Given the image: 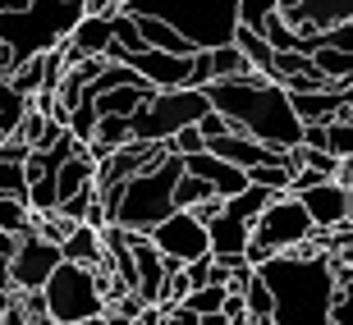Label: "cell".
Here are the masks:
<instances>
[{
	"mask_svg": "<svg viewBox=\"0 0 353 325\" xmlns=\"http://www.w3.org/2000/svg\"><path fill=\"white\" fill-rule=\"evenodd\" d=\"M202 92H207L211 110H221L239 133H248V138L275 147V151L303 147V119L294 115L285 83H271L262 74H243V78H211Z\"/></svg>",
	"mask_w": 353,
	"mask_h": 325,
	"instance_id": "cell-1",
	"label": "cell"
},
{
	"mask_svg": "<svg viewBox=\"0 0 353 325\" xmlns=\"http://www.w3.org/2000/svg\"><path fill=\"white\" fill-rule=\"evenodd\" d=\"M275 298V325H330V302H335V261L321 257H266L257 266Z\"/></svg>",
	"mask_w": 353,
	"mask_h": 325,
	"instance_id": "cell-2",
	"label": "cell"
},
{
	"mask_svg": "<svg viewBox=\"0 0 353 325\" xmlns=\"http://www.w3.org/2000/svg\"><path fill=\"white\" fill-rule=\"evenodd\" d=\"M88 14L83 0H19L14 10L0 14V78L10 83V74L32 55L55 51L60 41H69V32L79 28V19Z\"/></svg>",
	"mask_w": 353,
	"mask_h": 325,
	"instance_id": "cell-3",
	"label": "cell"
},
{
	"mask_svg": "<svg viewBox=\"0 0 353 325\" xmlns=\"http://www.w3.org/2000/svg\"><path fill=\"white\" fill-rule=\"evenodd\" d=\"M179 174H183V156H174V151L147 160L115 197H101L105 211H110V220L124 224V229L152 234L170 211H179L174 207V183H179Z\"/></svg>",
	"mask_w": 353,
	"mask_h": 325,
	"instance_id": "cell-4",
	"label": "cell"
},
{
	"mask_svg": "<svg viewBox=\"0 0 353 325\" xmlns=\"http://www.w3.org/2000/svg\"><path fill=\"white\" fill-rule=\"evenodd\" d=\"M119 10L124 14H157L174 32H183L197 51L234 41L239 23H243V0H124Z\"/></svg>",
	"mask_w": 353,
	"mask_h": 325,
	"instance_id": "cell-5",
	"label": "cell"
},
{
	"mask_svg": "<svg viewBox=\"0 0 353 325\" xmlns=\"http://www.w3.org/2000/svg\"><path fill=\"white\" fill-rule=\"evenodd\" d=\"M46 298V316L60 325H79V321H97L105 316L110 298H105V280L97 266H83V261H60L41 289Z\"/></svg>",
	"mask_w": 353,
	"mask_h": 325,
	"instance_id": "cell-6",
	"label": "cell"
},
{
	"mask_svg": "<svg viewBox=\"0 0 353 325\" xmlns=\"http://www.w3.org/2000/svg\"><path fill=\"white\" fill-rule=\"evenodd\" d=\"M207 110L211 101L202 87H165V92H152L129 115V133H133V143H170L174 133L197 124Z\"/></svg>",
	"mask_w": 353,
	"mask_h": 325,
	"instance_id": "cell-7",
	"label": "cell"
},
{
	"mask_svg": "<svg viewBox=\"0 0 353 325\" xmlns=\"http://www.w3.org/2000/svg\"><path fill=\"white\" fill-rule=\"evenodd\" d=\"M312 234H316V224H312V216H307V207H303L294 193H275L271 202H266V211L257 216V224H252L248 261H252V266H262L266 257L294 252V247L307 243Z\"/></svg>",
	"mask_w": 353,
	"mask_h": 325,
	"instance_id": "cell-8",
	"label": "cell"
},
{
	"mask_svg": "<svg viewBox=\"0 0 353 325\" xmlns=\"http://www.w3.org/2000/svg\"><path fill=\"white\" fill-rule=\"evenodd\" d=\"M65 261V252H60V243L46 234H37V229H28V234H19V247H14L10 257V280L19 293H41L46 289V280H51V271Z\"/></svg>",
	"mask_w": 353,
	"mask_h": 325,
	"instance_id": "cell-9",
	"label": "cell"
},
{
	"mask_svg": "<svg viewBox=\"0 0 353 325\" xmlns=\"http://www.w3.org/2000/svg\"><path fill=\"white\" fill-rule=\"evenodd\" d=\"M147 238L157 243V252L165 261H179V266H188V261H197V257H211V229L183 207L170 211Z\"/></svg>",
	"mask_w": 353,
	"mask_h": 325,
	"instance_id": "cell-10",
	"label": "cell"
},
{
	"mask_svg": "<svg viewBox=\"0 0 353 325\" xmlns=\"http://www.w3.org/2000/svg\"><path fill=\"white\" fill-rule=\"evenodd\" d=\"M124 65H133L157 92L188 87V78H193V55H170V51H157V46H143V51L124 55Z\"/></svg>",
	"mask_w": 353,
	"mask_h": 325,
	"instance_id": "cell-11",
	"label": "cell"
},
{
	"mask_svg": "<svg viewBox=\"0 0 353 325\" xmlns=\"http://www.w3.org/2000/svg\"><path fill=\"white\" fill-rule=\"evenodd\" d=\"M294 197L307 207L316 229H340V224H349V188L340 179H321V183H312V188H303Z\"/></svg>",
	"mask_w": 353,
	"mask_h": 325,
	"instance_id": "cell-12",
	"label": "cell"
},
{
	"mask_svg": "<svg viewBox=\"0 0 353 325\" xmlns=\"http://www.w3.org/2000/svg\"><path fill=\"white\" fill-rule=\"evenodd\" d=\"M344 19H353V0H303L299 19H294V32H299L303 51H316V41H321V32L335 23H344Z\"/></svg>",
	"mask_w": 353,
	"mask_h": 325,
	"instance_id": "cell-13",
	"label": "cell"
},
{
	"mask_svg": "<svg viewBox=\"0 0 353 325\" xmlns=\"http://www.w3.org/2000/svg\"><path fill=\"white\" fill-rule=\"evenodd\" d=\"M183 169L188 174H197V179H207L211 188H216V197H234L248 188V169L234 165V160H225L216 156V151H193V156H183Z\"/></svg>",
	"mask_w": 353,
	"mask_h": 325,
	"instance_id": "cell-14",
	"label": "cell"
},
{
	"mask_svg": "<svg viewBox=\"0 0 353 325\" xmlns=\"http://www.w3.org/2000/svg\"><path fill=\"white\" fill-rule=\"evenodd\" d=\"M289 101H294V115L303 124H330V119H344L349 115V105H344V87H312V92H289Z\"/></svg>",
	"mask_w": 353,
	"mask_h": 325,
	"instance_id": "cell-15",
	"label": "cell"
},
{
	"mask_svg": "<svg viewBox=\"0 0 353 325\" xmlns=\"http://www.w3.org/2000/svg\"><path fill=\"white\" fill-rule=\"evenodd\" d=\"M207 229H211V257H216V261L248 257V243H252V224L248 220H234L230 211H221Z\"/></svg>",
	"mask_w": 353,
	"mask_h": 325,
	"instance_id": "cell-16",
	"label": "cell"
},
{
	"mask_svg": "<svg viewBox=\"0 0 353 325\" xmlns=\"http://www.w3.org/2000/svg\"><path fill=\"white\" fill-rule=\"evenodd\" d=\"M207 151H216V156H225V160H234V165H243V169L266 165L271 156H280L275 147L257 143V138H248V133H239V129H234V133H221V138H211Z\"/></svg>",
	"mask_w": 353,
	"mask_h": 325,
	"instance_id": "cell-17",
	"label": "cell"
},
{
	"mask_svg": "<svg viewBox=\"0 0 353 325\" xmlns=\"http://www.w3.org/2000/svg\"><path fill=\"white\" fill-rule=\"evenodd\" d=\"M115 14V10H110ZM110 14H83L79 28L69 32V46L79 55H105V46L115 41V28H110Z\"/></svg>",
	"mask_w": 353,
	"mask_h": 325,
	"instance_id": "cell-18",
	"label": "cell"
},
{
	"mask_svg": "<svg viewBox=\"0 0 353 325\" xmlns=\"http://www.w3.org/2000/svg\"><path fill=\"white\" fill-rule=\"evenodd\" d=\"M92 183H97V156H92L88 147H83L79 156H69L65 165L55 169V188H60V202L79 197L83 188H92Z\"/></svg>",
	"mask_w": 353,
	"mask_h": 325,
	"instance_id": "cell-19",
	"label": "cell"
},
{
	"mask_svg": "<svg viewBox=\"0 0 353 325\" xmlns=\"http://www.w3.org/2000/svg\"><path fill=\"white\" fill-rule=\"evenodd\" d=\"M65 261H83V266H105V243H101V229H92L88 220H79L69 229V238L60 243Z\"/></svg>",
	"mask_w": 353,
	"mask_h": 325,
	"instance_id": "cell-20",
	"label": "cell"
},
{
	"mask_svg": "<svg viewBox=\"0 0 353 325\" xmlns=\"http://www.w3.org/2000/svg\"><path fill=\"white\" fill-rule=\"evenodd\" d=\"M138 19V32H143L147 46H157V51H170V55H197V46L183 32H174L165 19H157V14H133Z\"/></svg>",
	"mask_w": 353,
	"mask_h": 325,
	"instance_id": "cell-21",
	"label": "cell"
},
{
	"mask_svg": "<svg viewBox=\"0 0 353 325\" xmlns=\"http://www.w3.org/2000/svg\"><path fill=\"white\" fill-rule=\"evenodd\" d=\"M152 92H157L152 83H124V87L101 92V96H97V110H101V115H133Z\"/></svg>",
	"mask_w": 353,
	"mask_h": 325,
	"instance_id": "cell-22",
	"label": "cell"
},
{
	"mask_svg": "<svg viewBox=\"0 0 353 325\" xmlns=\"http://www.w3.org/2000/svg\"><path fill=\"white\" fill-rule=\"evenodd\" d=\"M234 41H239V51L252 60V69H257L262 78H271V83H275V46H271V41H266L257 28H243V23H239Z\"/></svg>",
	"mask_w": 353,
	"mask_h": 325,
	"instance_id": "cell-23",
	"label": "cell"
},
{
	"mask_svg": "<svg viewBox=\"0 0 353 325\" xmlns=\"http://www.w3.org/2000/svg\"><path fill=\"white\" fill-rule=\"evenodd\" d=\"M124 143H133L129 115H101V124H97V138L88 143V151L101 160V156H110V151H115V147H124Z\"/></svg>",
	"mask_w": 353,
	"mask_h": 325,
	"instance_id": "cell-24",
	"label": "cell"
},
{
	"mask_svg": "<svg viewBox=\"0 0 353 325\" xmlns=\"http://www.w3.org/2000/svg\"><path fill=\"white\" fill-rule=\"evenodd\" d=\"M211 78H243V74H257L252 60L239 51V41H225V46H211Z\"/></svg>",
	"mask_w": 353,
	"mask_h": 325,
	"instance_id": "cell-25",
	"label": "cell"
},
{
	"mask_svg": "<svg viewBox=\"0 0 353 325\" xmlns=\"http://www.w3.org/2000/svg\"><path fill=\"white\" fill-rule=\"evenodd\" d=\"M271 188H262V183H248L243 193H234V197H225V211L234 216V220H248V224H257V216L266 211V202H271Z\"/></svg>",
	"mask_w": 353,
	"mask_h": 325,
	"instance_id": "cell-26",
	"label": "cell"
},
{
	"mask_svg": "<svg viewBox=\"0 0 353 325\" xmlns=\"http://www.w3.org/2000/svg\"><path fill=\"white\" fill-rule=\"evenodd\" d=\"M312 60H316V69H321V74H326L335 87H349V83H353V55H349V51H335V46H316Z\"/></svg>",
	"mask_w": 353,
	"mask_h": 325,
	"instance_id": "cell-27",
	"label": "cell"
},
{
	"mask_svg": "<svg viewBox=\"0 0 353 325\" xmlns=\"http://www.w3.org/2000/svg\"><path fill=\"white\" fill-rule=\"evenodd\" d=\"M243 307H248L252 325L275 321V298H271V284H266L262 275H252V280H248V289H243Z\"/></svg>",
	"mask_w": 353,
	"mask_h": 325,
	"instance_id": "cell-28",
	"label": "cell"
},
{
	"mask_svg": "<svg viewBox=\"0 0 353 325\" xmlns=\"http://www.w3.org/2000/svg\"><path fill=\"white\" fill-rule=\"evenodd\" d=\"M0 229H5V234L37 229V216H32V207H28L23 197H0Z\"/></svg>",
	"mask_w": 353,
	"mask_h": 325,
	"instance_id": "cell-29",
	"label": "cell"
},
{
	"mask_svg": "<svg viewBox=\"0 0 353 325\" xmlns=\"http://www.w3.org/2000/svg\"><path fill=\"white\" fill-rule=\"evenodd\" d=\"M97 124H101V110H97V101H92V96H83V101L69 110V124H65V129L74 133L83 147H88L92 138H97Z\"/></svg>",
	"mask_w": 353,
	"mask_h": 325,
	"instance_id": "cell-30",
	"label": "cell"
},
{
	"mask_svg": "<svg viewBox=\"0 0 353 325\" xmlns=\"http://www.w3.org/2000/svg\"><path fill=\"white\" fill-rule=\"evenodd\" d=\"M14 92H23V96H32V92L46 87V55H32V60H23V65L10 74Z\"/></svg>",
	"mask_w": 353,
	"mask_h": 325,
	"instance_id": "cell-31",
	"label": "cell"
},
{
	"mask_svg": "<svg viewBox=\"0 0 353 325\" xmlns=\"http://www.w3.org/2000/svg\"><path fill=\"white\" fill-rule=\"evenodd\" d=\"M225 298H230L225 284H202V289H193V293L183 298V307L197 312V316H211V312H225Z\"/></svg>",
	"mask_w": 353,
	"mask_h": 325,
	"instance_id": "cell-32",
	"label": "cell"
},
{
	"mask_svg": "<svg viewBox=\"0 0 353 325\" xmlns=\"http://www.w3.org/2000/svg\"><path fill=\"white\" fill-rule=\"evenodd\" d=\"M211 193H216V188H211L207 179H197V174H188V169H183V174H179V183H174V207L193 211L197 202H207Z\"/></svg>",
	"mask_w": 353,
	"mask_h": 325,
	"instance_id": "cell-33",
	"label": "cell"
},
{
	"mask_svg": "<svg viewBox=\"0 0 353 325\" xmlns=\"http://www.w3.org/2000/svg\"><path fill=\"white\" fill-rule=\"evenodd\" d=\"M28 207H32V216H41V211H55V207H60V188H55V174H41V179L28 183Z\"/></svg>",
	"mask_w": 353,
	"mask_h": 325,
	"instance_id": "cell-34",
	"label": "cell"
},
{
	"mask_svg": "<svg viewBox=\"0 0 353 325\" xmlns=\"http://www.w3.org/2000/svg\"><path fill=\"white\" fill-rule=\"evenodd\" d=\"M110 28H115V41L124 46V55H133V51H143V46H147L143 32H138V19H133V14L115 10V14H110Z\"/></svg>",
	"mask_w": 353,
	"mask_h": 325,
	"instance_id": "cell-35",
	"label": "cell"
},
{
	"mask_svg": "<svg viewBox=\"0 0 353 325\" xmlns=\"http://www.w3.org/2000/svg\"><path fill=\"white\" fill-rule=\"evenodd\" d=\"M0 197H23V202H28L23 165H14V160H5V156H0Z\"/></svg>",
	"mask_w": 353,
	"mask_h": 325,
	"instance_id": "cell-36",
	"label": "cell"
},
{
	"mask_svg": "<svg viewBox=\"0 0 353 325\" xmlns=\"http://www.w3.org/2000/svg\"><path fill=\"white\" fill-rule=\"evenodd\" d=\"M170 151L174 156H193V151H207V138H202V129L197 124H188V129H179L170 138Z\"/></svg>",
	"mask_w": 353,
	"mask_h": 325,
	"instance_id": "cell-37",
	"label": "cell"
},
{
	"mask_svg": "<svg viewBox=\"0 0 353 325\" xmlns=\"http://www.w3.org/2000/svg\"><path fill=\"white\" fill-rule=\"evenodd\" d=\"M316 46H335V51H349V55H353V19H344V23L326 28Z\"/></svg>",
	"mask_w": 353,
	"mask_h": 325,
	"instance_id": "cell-38",
	"label": "cell"
},
{
	"mask_svg": "<svg viewBox=\"0 0 353 325\" xmlns=\"http://www.w3.org/2000/svg\"><path fill=\"white\" fill-rule=\"evenodd\" d=\"M330 325H353V289H335V302H330Z\"/></svg>",
	"mask_w": 353,
	"mask_h": 325,
	"instance_id": "cell-39",
	"label": "cell"
},
{
	"mask_svg": "<svg viewBox=\"0 0 353 325\" xmlns=\"http://www.w3.org/2000/svg\"><path fill=\"white\" fill-rule=\"evenodd\" d=\"M197 129H202V138L211 143V138H221V133H234V124H230L221 110H207V115L197 119Z\"/></svg>",
	"mask_w": 353,
	"mask_h": 325,
	"instance_id": "cell-40",
	"label": "cell"
},
{
	"mask_svg": "<svg viewBox=\"0 0 353 325\" xmlns=\"http://www.w3.org/2000/svg\"><path fill=\"white\" fill-rule=\"evenodd\" d=\"M280 0H243V28H262L266 14H275Z\"/></svg>",
	"mask_w": 353,
	"mask_h": 325,
	"instance_id": "cell-41",
	"label": "cell"
},
{
	"mask_svg": "<svg viewBox=\"0 0 353 325\" xmlns=\"http://www.w3.org/2000/svg\"><path fill=\"white\" fill-rule=\"evenodd\" d=\"M183 271H188V284H193V289H202V284H211V271H216V257H197V261H188Z\"/></svg>",
	"mask_w": 353,
	"mask_h": 325,
	"instance_id": "cell-42",
	"label": "cell"
},
{
	"mask_svg": "<svg viewBox=\"0 0 353 325\" xmlns=\"http://www.w3.org/2000/svg\"><path fill=\"white\" fill-rule=\"evenodd\" d=\"M0 156H5V160H14V165H23V160L32 156V147H28L23 138H19V133H10V138L0 143Z\"/></svg>",
	"mask_w": 353,
	"mask_h": 325,
	"instance_id": "cell-43",
	"label": "cell"
},
{
	"mask_svg": "<svg viewBox=\"0 0 353 325\" xmlns=\"http://www.w3.org/2000/svg\"><path fill=\"white\" fill-rule=\"evenodd\" d=\"M207 83H211V55L197 51L193 55V78H188V87H207Z\"/></svg>",
	"mask_w": 353,
	"mask_h": 325,
	"instance_id": "cell-44",
	"label": "cell"
},
{
	"mask_svg": "<svg viewBox=\"0 0 353 325\" xmlns=\"http://www.w3.org/2000/svg\"><path fill=\"white\" fill-rule=\"evenodd\" d=\"M221 211H225V197H216V193H211L207 202H197V207H193V216H197L202 224H211L216 216H221Z\"/></svg>",
	"mask_w": 353,
	"mask_h": 325,
	"instance_id": "cell-45",
	"label": "cell"
},
{
	"mask_svg": "<svg viewBox=\"0 0 353 325\" xmlns=\"http://www.w3.org/2000/svg\"><path fill=\"white\" fill-rule=\"evenodd\" d=\"M165 325H202V316H197V312H188L183 302H174L170 312H165Z\"/></svg>",
	"mask_w": 353,
	"mask_h": 325,
	"instance_id": "cell-46",
	"label": "cell"
},
{
	"mask_svg": "<svg viewBox=\"0 0 353 325\" xmlns=\"http://www.w3.org/2000/svg\"><path fill=\"white\" fill-rule=\"evenodd\" d=\"M88 5V14H110V10H119L124 0H83Z\"/></svg>",
	"mask_w": 353,
	"mask_h": 325,
	"instance_id": "cell-47",
	"label": "cell"
},
{
	"mask_svg": "<svg viewBox=\"0 0 353 325\" xmlns=\"http://www.w3.org/2000/svg\"><path fill=\"white\" fill-rule=\"evenodd\" d=\"M14 247H19V234H5V229H0V261H10Z\"/></svg>",
	"mask_w": 353,
	"mask_h": 325,
	"instance_id": "cell-48",
	"label": "cell"
},
{
	"mask_svg": "<svg viewBox=\"0 0 353 325\" xmlns=\"http://www.w3.org/2000/svg\"><path fill=\"white\" fill-rule=\"evenodd\" d=\"M349 220H353V183H349Z\"/></svg>",
	"mask_w": 353,
	"mask_h": 325,
	"instance_id": "cell-49",
	"label": "cell"
},
{
	"mask_svg": "<svg viewBox=\"0 0 353 325\" xmlns=\"http://www.w3.org/2000/svg\"><path fill=\"white\" fill-rule=\"evenodd\" d=\"M79 325H101V316H97V321H79Z\"/></svg>",
	"mask_w": 353,
	"mask_h": 325,
	"instance_id": "cell-50",
	"label": "cell"
},
{
	"mask_svg": "<svg viewBox=\"0 0 353 325\" xmlns=\"http://www.w3.org/2000/svg\"><path fill=\"white\" fill-rule=\"evenodd\" d=\"M0 325H10V321H5V316H0Z\"/></svg>",
	"mask_w": 353,
	"mask_h": 325,
	"instance_id": "cell-51",
	"label": "cell"
},
{
	"mask_svg": "<svg viewBox=\"0 0 353 325\" xmlns=\"http://www.w3.org/2000/svg\"><path fill=\"white\" fill-rule=\"evenodd\" d=\"M133 325H147V321H133Z\"/></svg>",
	"mask_w": 353,
	"mask_h": 325,
	"instance_id": "cell-52",
	"label": "cell"
},
{
	"mask_svg": "<svg viewBox=\"0 0 353 325\" xmlns=\"http://www.w3.org/2000/svg\"><path fill=\"white\" fill-rule=\"evenodd\" d=\"M262 325H275V321H262Z\"/></svg>",
	"mask_w": 353,
	"mask_h": 325,
	"instance_id": "cell-53",
	"label": "cell"
},
{
	"mask_svg": "<svg viewBox=\"0 0 353 325\" xmlns=\"http://www.w3.org/2000/svg\"><path fill=\"white\" fill-rule=\"evenodd\" d=\"M0 143H5V133H0Z\"/></svg>",
	"mask_w": 353,
	"mask_h": 325,
	"instance_id": "cell-54",
	"label": "cell"
},
{
	"mask_svg": "<svg viewBox=\"0 0 353 325\" xmlns=\"http://www.w3.org/2000/svg\"><path fill=\"white\" fill-rule=\"evenodd\" d=\"M0 51H5V46H0Z\"/></svg>",
	"mask_w": 353,
	"mask_h": 325,
	"instance_id": "cell-55",
	"label": "cell"
}]
</instances>
